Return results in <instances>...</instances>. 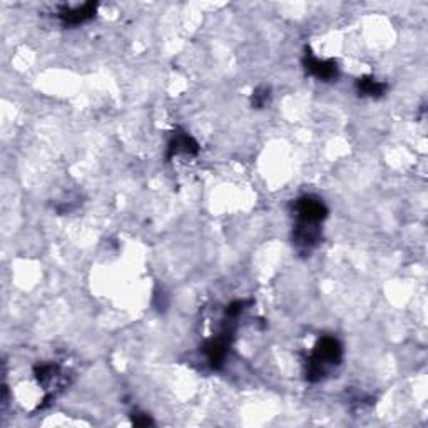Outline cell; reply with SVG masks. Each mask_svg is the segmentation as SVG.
I'll return each instance as SVG.
<instances>
[{
	"mask_svg": "<svg viewBox=\"0 0 428 428\" xmlns=\"http://www.w3.org/2000/svg\"><path fill=\"white\" fill-rule=\"evenodd\" d=\"M320 241H321L320 225L296 221L295 229H293V244L296 246V250L303 253V255H307V253H312L313 248H316Z\"/></svg>",
	"mask_w": 428,
	"mask_h": 428,
	"instance_id": "277c9868",
	"label": "cell"
},
{
	"mask_svg": "<svg viewBox=\"0 0 428 428\" xmlns=\"http://www.w3.org/2000/svg\"><path fill=\"white\" fill-rule=\"evenodd\" d=\"M272 100V89L266 86L258 87L251 95V106L255 109H265Z\"/></svg>",
	"mask_w": 428,
	"mask_h": 428,
	"instance_id": "30bf717a",
	"label": "cell"
},
{
	"mask_svg": "<svg viewBox=\"0 0 428 428\" xmlns=\"http://www.w3.org/2000/svg\"><path fill=\"white\" fill-rule=\"evenodd\" d=\"M246 301H233V303H229L228 307H226V316H228V320H236V318L239 316L244 312V307H246Z\"/></svg>",
	"mask_w": 428,
	"mask_h": 428,
	"instance_id": "8fae6325",
	"label": "cell"
},
{
	"mask_svg": "<svg viewBox=\"0 0 428 428\" xmlns=\"http://www.w3.org/2000/svg\"><path fill=\"white\" fill-rule=\"evenodd\" d=\"M343 347L335 336H323L313 348L312 356L307 360L305 375L309 383H318L328 375V368L342 363Z\"/></svg>",
	"mask_w": 428,
	"mask_h": 428,
	"instance_id": "6da1fadb",
	"label": "cell"
},
{
	"mask_svg": "<svg viewBox=\"0 0 428 428\" xmlns=\"http://www.w3.org/2000/svg\"><path fill=\"white\" fill-rule=\"evenodd\" d=\"M58 373H59V366L54 363H41L34 368V375H36L37 382L42 383V385L44 383L51 382Z\"/></svg>",
	"mask_w": 428,
	"mask_h": 428,
	"instance_id": "9c48e42d",
	"label": "cell"
},
{
	"mask_svg": "<svg viewBox=\"0 0 428 428\" xmlns=\"http://www.w3.org/2000/svg\"><path fill=\"white\" fill-rule=\"evenodd\" d=\"M303 65L305 69H307L308 74H312L313 77L320 79V81L330 82L335 81L336 77H338V65H336L335 60H321L318 58H314V54L312 52V49L305 51L303 55Z\"/></svg>",
	"mask_w": 428,
	"mask_h": 428,
	"instance_id": "5b68a950",
	"label": "cell"
},
{
	"mask_svg": "<svg viewBox=\"0 0 428 428\" xmlns=\"http://www.w3.org/2000/svg\"><path fill=\"white\" fill-rule=\"evenodd\" d=\"M95 11H98V4L87 2L81 7L62 8L59 14V19L62 20L65 25H81L84 24V22L93 19L95 15Z\"/></svg>",
	"mask_w": 428,
	"mask_h": 428,
	"instance_id": "52a82bcc",
	"label": "cell"
},
{
	"mask_svg": "<svg viewBox=\"0 0 428 428\" xmlns=\"http://www.w3.org/2000/svg\"><path fill=\"white\" fill-rule=\"evenodd\" d=\"M133 423L138 427H147V425H152V420H151L149 415L136 413V415H133Z\"/></svg>",
	"mask_w": 428,
	"mask_h": 428,
	"instance_id": "7c38bea8",
	"label": "cell"
},
{
	"mask_svg": "<svg viewBox=\"0 0 428 428\" xmlns=\"http://www.w3.org/2000/svg\"><path fill=\"white\" fill-rule=\"evenodd\" d=\"M355 87L358 95H361V98H373V99L383 98L388 91V86L385 82L377 81V79L371 76H363L358 79L355 82Z\"/></svg>",
	"mask_w": 428,
	"mask_h": 428,
	"instance_id": "ba28073f",
	"label": "cell"
},
{
	"mask_svg": "<svg viewBox=\"0 0 428 428\" xmlns=\"http://www.w3.org/2000/svg\"><path fill=\"white\" fill-rule=\"evenodd\" d=\"M231 321L226 323L225 328H222L220 333L213 338H209L206 343H204V355H206V360L209 366L213 370H220L225 365L226 358H228L229 348L233 345L234 338V328L231 326Z\"/></svg>",
	"mask_w": 428,
	"mask_h": 428,
	"instance_id": "7a4b0ae2",
	"label": "cell"
},
{
	"mask_svg": "<svg viewBox=\"0 0 428 428\" xmlns=\"http://www.w3.org/2000/svg\"><path fill=\"white\" fill-rule=\"evenodd\" d=\"M199 152V144L196 142L194 138H191L186 131L178 129L176 133L173 134L171 141H169L168 146V159L178 156V154H189L194 156Z\"/></svg>",
	"mask_w": 428,
	"mask_h": 428,
	"instance_id": "8992f818",
	"label": "cell"
},
{
	"mask_svg": "<svg viewBox=\"0 0 428 428\" xmlns=\"http://www.w3.org/2000/svg\"><path fill=\"white\" fill-rule=\"evenodd\" d=\"M293 213L298 222H313L321 225L328 218V208L316 196H301L293 203Z\"/></svg>",
	"mask_w": 428,
	"mask_h": 428,
	"instance_id": "3957f363",
	"label": "cell"
}]
</instances>
